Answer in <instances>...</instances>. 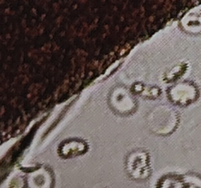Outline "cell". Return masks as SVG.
Segmentation results:
<instances>
[{"label": "cell", "mask_w": 201, "mask_h": 188, "mask_svg": "<svg viewBox=\"0 0 201 188\" xmlns=\"http://www.w3.org/2000/svg\"><path fill=\"white\" fill-rule=\"evenodd\" d=\"M85 151V143L81 142V141L70 140L66 142L65 144H63L60 148V152L61 155L72 158L76 155H80Z\"/></svg>", "instance_id": "cell-1"}]
</instances>
